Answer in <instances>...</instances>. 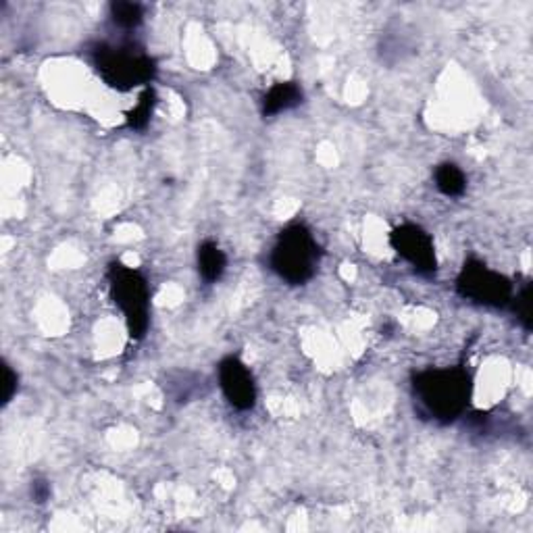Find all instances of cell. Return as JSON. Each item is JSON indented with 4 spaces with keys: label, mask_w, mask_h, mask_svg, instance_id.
<instances>
[{
    "label": "cell",
    "mask_w": 533,
    "mask_h": 533,
    "mask_svg": "<svg viewBox=\"0 0 533 533\" xmlns=\"http://www.w3.org/2000/svg\"><path fill=\"white\" fill-rule=\"evenodd\" d=\"M473 383L463 367L425 369L413 380V396L423 415L433 421L450 423L465 413Z\"/></svg>",
    "instance_id": "obj_1"
},
{
    "label": "cell",
    "mask_w": 533,
    "mask_h": 533,
    "mask_svg": "<svg viewBox=\"0 0 533 533\" xmlns=\"http://www.w3.org/2000/svg\"><path fill=\"white\" fill-rule=\"evenodd\" d=\"M319 259H321V248L312 238L309 227L294 223L277 236L269 262L283 281L302 286L315 275Z\"/></svg>",
    "instance_id": "obj_2"
},
{
    "label": "cell",
    "mask_w": 533,
    "mask_h": 533,
    "mask_svg": "<svg viewBox=\"0 0 533 533\" xmlns=\"http://www.w3.org/2000/svg\"><path fill=\"white\" fill-rule=\"evenodd\" d=\"M111 298L123 312L127 331L133 340L144 338L151 323V290L138 269L113 262L109 267Z\"/></svg>",
    "instance_id": "obj_3"
},
{
    "label": "cell",
    "mask_w": 533,
    "mask_h": 533,
    "mask_svg": "<svg viewBox=\"0 0 533 533\" xmlns=\"http://www.w3.org/2000/svg\"><path fill=\"white\" fill-rule=\"evenodd\" d=\"M92 63L111 88L127 92L136 86L151 84L156 74L154 61L133 46L101 44L92 51Z\"/></svg>",
    "instance_id": "obj_4"
},
{
    "label": "cell",
    "mask_w": 533,
    "mask_h": 533,
    "mask_svg": "<svg viewBox=\"0 0 533 533\" xmlns=\"http://www.w3.org/2000/svg\"><path fill=\"white\" fill-rule=\"evenodd\" d=\"M459 294L481 307L502 309L513 301V283L479 261L465 262L457 280Z\"/></svg>",
    "instance_id": "obj_5"
},
{
    "label": "cell",
    "mask_w": 533,
    "mask_h": 533,
    "mask_svg": "<svg viewBox=\"0 0 533 533\" xmlns=\"http://www.w3.org/2000/svg\"><path fill=\"white\" fill-rule=\"evenodd\" d=\"M390 246H392L396 254H400L404 261H409L419 273H436V246H433L431 236L421 225L402 223L394 227L392 233H390Z\"/></svg>",
    "instance_id": "obj_6"
},
{
    "label": "cell",
    "mask_w": 533,
    "mask_h": 533,
    "mask_svg": "<svg viewBox=\"0 0 533 533\" xmlns=\"http://www.w3.org/2000/svg\"><path fill=\"white\" fill-rule=\"evenodd\" d=\"M219 386L233 409L251 410L257 404L252 373L238 357H227L219 362Z\"/></svg>",
    "instance_id": "obj_7"
},
{
    "label": "cell",
    "mask_w": 533,
    "mask_h": 533,
    "mask_svg": "<svg viewBox=\"0 0 533 533\" xmlns=\"http://www.w3.org/2000/svg\"><path fill=\"white\" fill-rule=\"evenodd\" d=\"M302 103V90L294 82H280L262 96V115L273 117Z\"/></svg>",
    "instance_id": "obj_8"
},
{
    "label": "cell",
    "mask_w": 533,
    "mask_h": 533,
    "mask_svg": "<svg viewBox=\"0 0 533 533\" xmlns=\"http://www.w3.org/2000/svg\"><path fill=\"white\" fill-rule=\"evenodd\" d=\"M225 267L227 257L215 242H202V244L198 246V271H201L204 281L215 283L222 280Z\"/></svg>",
    "instance_id": "obj_9"
},
{
    "label": "cell",
    "mask_w": 533,
    "mask_h": 533,
    "mask_svg": "<svg viewBox=\"0 0 533 533\" xmlns=\"http://www.w3.org/2000/svg\"><path fill=\"white\" fill-rule=\"evenodd\" d=\"M436 188L448 198H457L467 190V177L454 163H444L433 173Z\"/></svg>",
    "instance_id": "obj_10"
},
{
    "label": "cell",
    "mask_w": 533,
    "mask_h": 533,
    "mask_svg": "<svg viewBox=\"0 0 533 533\" xmlns=\"http://www.w3.org/2000/svg\"><path fill=\"white\" fill-rule=\"evenodd\" d=\"M111 19L113 24L123 27V30H133L144 19V9L138 3H123V0H119V3L111 5Z\"/></svg>",
    "instance_id": "obj_11"
},
{
    "label": "cell",
    "mask_w": 533,
    "mask_h": 533,
    "mask_svg": "<svg viewBox=\"0 0 533 533\" xmlns=\"http://www.w3.org/2000/svg\"><path fill=\"white\" fill-rule=\"evenodd\" d=\"M154 103H156L154 90L146 88L144 92H142L138 104L133 106L130 113H127V127H132V130H144V127L148 125V121H151V117H153Z\"/></svg>",
    "instance_id": "obj_12"
},
{
    "label": "cell",
    "mask_w": 533,
    "mask_h": 533,
    "mask_svg": "<svg viewBox=\"0 0 533 533\" xmlns=\"http://www.w3.org/2000/svg\"><path fill=\"white\" fill-rule=\"evenodd\" d=\"M515 312L525 330H531V283L521 290V294H517Z\"/></svg>",
    "instance_id": "obj_13"
},
{
    "label": "cell",
    "mask_w": 533,
    "mask_h": 533,
    "mask_svg": "<svg viewBox=\"0 0 533 533\" xmlns=\"http://www.w3.org/2000/svg\"><path fill=\"white\" fill-rule=\"evenodd\" d=\"M3 375H5V390H3V404H9L13 396L17 392V373L13 371L9 365H3Z\"/></svg>",
    "instance_id": "obj_14"
},
{
    "label": "cell",
    "mask_w": 533,
    "mask_h": 533,
    "mask_svg": "<svg viewBox=\"0 0 533 533\" xmlns=\"http://www.w3.org/2000/svg\"><path fill=\"white\" fill-rule=\"evenodd\" d=\"M32 494H34L35 502H46L48 496H51V486H48L46 481H34Z\"/></svg>",
    "instance_id": "obj_15"
}]
</instances>
